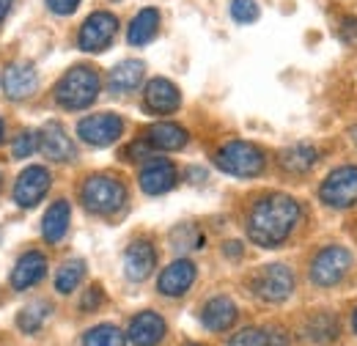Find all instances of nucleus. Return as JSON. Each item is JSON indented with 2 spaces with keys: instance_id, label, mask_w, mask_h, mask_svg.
<instances>
[{
  "instance_id": "nucleus-1",
  "label": "nucleus",
  "mask_w": 357,
  "mask_h": 346,
  "mask_svg": "<svg viewBox=\"0 0 357 346\" xmlns=\"http://www.w3.org/2000/svg\"><path fill=\"white\" fill-rule=\"evenodd\" d=\"M300 204L291 195L275 193L253 204L248 215V236L259 248H280L300 223Z\"/></svg>"
},
{
  "instance_id": "nucleus-2",
  "label": "nucleus",
  "mask_w": 357,
  "mask_h": 346,
  "mask_svg": "<svg viewBox=\"0 0 357 346\" xmlns=\"http://www.w3.org/2000/svg\"><path fill=\"white\" fill-rule=\"evenodd\" d=\"M99 75L91 66H72L55 86V102L66 110H83L91 107L99 96Z\"/></svg>"
},
{
  "instance_id": "nucleus-3",
  "label": "nucleus",
  "mask_w": 357,
  "mask_h": 346,
  "mask_svg": "<svg viewBox=\"0 0 357 346\" xmlns=\"http://www.w3.org/2000/svg\"><path fill=\"white\" fill-rule=\"evenodd\" d=\"M83 206L91 215H116L127 201V187L113 176H91L83 184Z\"/></svg>"
},
{
  "instance_id": "nucleus-4",
  "label": "nucleus",
  "mask_w": 357,
  "mask_h": 346,
  "mask_svg": "<svg viewBox=\"0 0 357 346\" xmlns=\"http://www.w3.org/2000/svg\"><path fill=\"white\" fill-rule=\"evenodd\" d=\"M215 165L228 176L250 179L264 171V151L248 140H231L215 154Z\"/></svg>"
},
{
  "instance_id": "nucleus-5",
  "label": "nucleus",
  "mask_w": 357,
  "mask_h": 346,
  "mask_svg": "<svg viewBox=\"0 0 357 346\" xmlns=\"http://www.w3.org/2000/svg\"><path fill=\"white\" fill-rule=\"evenodd\" d=\"M319 198L330 209H349L357 204V165H341L330 173L319 190Z\"/></svg>"
},
{
  "instance_id": "nucleus-6",
  "label": "nucleus",
  "mask_w": 357,
  "mask_h": 346,
  "mask_svg": "<svg viewBox=\"0 0 357 346\" xmlns=\"http://www.w3.org/2000/svg\"><path fill=\"white\" fill-rule=\"evenodd\" d=\"M294 292V275L286 264H269L253 278V294L261 303H283Z\"/></svg>"
},
{
  "instance_id": "nucleus-7",
  "label": "nucleus",
  "mask_w": 357,
  "mask_h": 346,
  "mask_svg": "<svg viewBox=\"0 0 357 346\" xmlns=\"http://www.w3.org/2000/svg\"><path fill=\"white\" fill-rule=\"evenodd\" d=\"M349 266H352V253L347 248H338V245L324 248L316 253V259L311 264V280L321 289L335 286L349 272Z\"/></svg>"
},
{
  "instance_id": "nucleus-8",
  "label": "nucleus",
  "mask_w": 357,
  "mask_h": 346,
  "mask_svg": "<svg viewBox=\"0 0 357 346\" xmlns=\"http://www.w3.org/2000/svg\"><path fill=\"white\" fill-rule=\"evenodd\" d=\"M124 132V121L116 116V113H93L86 116L80 124H77V135L83 143L96 146V149H105V146H113Z\"/></svg>"
},
{
  "instance_id": "nucleus-9",
  "label": "nucleus",
  "mask_w": 357,
  "mask_h": 346,
  "mask_svg": "<svg viewBox=\"0 0 357 346\" xmlns=\"http://www.w3.org/2000/svg\"><path fill=\"white\" fill-rule=\"evenodd\" d=\"M116 31H119L116 14H110V11H93L89 20L83 22V28H80L77 44L86 52H102V50L110 47Z\"/></svg>"
},
{
  "instance_id": "nucleus-10",
  "label": "nucleus",
  "mask_w": 357,
  "mask_h": 346,
  "mask_svg": "<svg viewBox=\"0 0 357 346\" xmlns=\"http://www.w3.org/2000/svg\"><path fill=\"white\" fill-rule=\"evenodd\" d=\"M47 190H50V171L42 165H31L28 171L20 173L17 184H14V201L22 209H31L45 198Z\"/></svg>"
},
{
  "instance_id": "nucleus-11",
  "label": "nucleus",
  "mask_w": 357,
  "mask_h": 346,
  "mask_svg": "<svg viewBox=\"0 0 357 346\" xmlns=\"http://www.w3.org/2000/svg\"><path fill=\"white\" fill-rule=\"evenodd\" d=\"M195 264L190 259H176L174 264H168L157 280V289L165 294V297H181L190 292V286L195 283Z\"/></svg>"
},
{
  "instance_id": "nucleus-12",
  "label": "nucleus",
  "mask_w": 357,
  "mask_h": 346,
  "mask_svg": "<svg viewBox=\"0 0 357 346\" xmlns=\"http://www.w3.org/2000/svg\"><path fill=\"white\" fill-rule=\"evenodd\" d=\"M143 102L151 113L157 116H165V113H174L178 105H181V93L178 88L165 80V77H154L146 83V91H143Z\"/></svg>"
},
{
  "instance_id": "nucleus-13",
  "label": "nucleus",
  "mask_w": 357,
  "mask_h": 346,
  "mask_svg": "<svg viewBox=\"0 0 357 346\" xmlns=\"http://www.w3.org/2000/svg\"><path fill=\"white\" fill-rule=\"evenodd\" d=\"M127 338H130L135 346H157L165 338V322H162V316L154 313V310L137 313L132 322H130Z\"/></svg>"
},
{
  "instance_id": "nucleus-14",
  "label": "nucleus",
  "mask_w": 357,
  "mask_h": 346,
  "mask_svg": "<svg viewBox=\"0 0 357 346\" xmlns=\"http://www.w3.org/2000/svg\"><path fill=\"white\" fill-rule=\"evenodd\" d=\"M176 184V168L168 160H151L143 165L140 171V190L146 195H162L168 190H174Z\"/></svg>"
},
{
  "instance_id": "nucleus-15",
  "label": "nucleus",
  "mask_w": 357,
  "mask_h": 346,
  "mask_svg": "<svg viewBox=\"0 0 357 346\" xmlns=\"http://www.w3.org/2000/svg\"><path fill=\"white\" fill-rule=\"evenodd\" d=\"M39 151L52 163H69L75 160V143L72 137L63 132L61 124H47L39 132Z\"/></svg>"
},
{
  "instance_id": "nucleus-16",
  "label": "nucleus",
  "mask_w": 357,
  "mask_h": 346,
  "mask_svg": "<svg viewBox=\"0 0 357 346\" xmlns=\"http://www.w3.org/2000/svg\"><path fill=\"white\" fill-rule=\"evenodd\" d=\"M45 275H47L45 253H39V250H31V253L20 256V261L14 264V272H11V289H17V292H25V289L36 286V283H39Z\"/></svg>"
},
{
  "instance_id": "nucleus-17",
  "label": "nucleus",
  "mask_w": 357,
  "mask_h": 346,
  "mask_svg": "<svg viewBox=\"0 0 357 346\" xmlns=\"http://www.w3.org/2000/svg\"><path fill=\"white\" fill-rule=\"evenodd\" d=\"M36 86H39V77L31 63H11L3 75V91L8 99H28Z\"/></svg>"
},
{
  "instance_id": "nucleus-18",
  "label": "nucleus",
  "mask_w": 357,
  "mask_h": 346,
  "mask_svg": "<svg viewBox=\"0 0 357 346\" xmlns=\"http://www.w3.org/2000/svg\"><path fill=\"white\" fill-rule=\"evenodd\" d=\"M154 266H157V253H154V248L149 242H132L127 248V253H124V275L130 280H135V283L146 280L154 272Z\"/></svg>"
},
{
  "instance_id": "nucleus-19",
  "label": "nucleus",
  "mask_w": 357,
  "mask_h": 346,
  "mask_svg": "<svg viewBox=\"0 0 357 346\" xmlns=\"http://www.w3.org/2000/svg\"><path fill=\"white\" fill-rule=\"evenodd\" d=\"M201 322L212 333H225L236 322V305H234V300H228V297H215V300H209V303L204 305Z\"/></svg>"
},
{
  "instance_id": "nucleus-20",
  "label": "nucleus",
  "mask_w": 357,
  "mask_h": 346,
  "mask_svg": "<svg viewBox=\"0 0 357 346\" xmlns=\"http://www.w3.org/2000/svg\"><path fill=\"white\" fill-rule=\"evenodd\" d=\"M143 75H146L143 61H135V58L121 61L119 66L110 69V75H107V88H110L113 93H130V91H135V88L140 86Z\"/></svg>"
},
{
  "instance_id": "nucleus-21",
  "label": "nucleus",
  "mask_w": 357,
  "mask_h": 346,
  "mask_svg": "<svg viewBox=\"0 0 357 346\" xmlns=\"http://www.w3.org/2000/svg\"><path fill=\"white\" fill-rule=\"evenodd\" d=\"M146 143L160 149V151H178L187 146V130L171 124V121H162V124H154L146 132Z\"/></svg>"
},
{
  "instance_id": "nucleus-22",
  "label": "nucleus",
  "mask_w": 357,
  "mask_h": 346,
  "mask_svg": "<svg viewBox=\"0 0 357 346\" xmlns=\"http://www.w3.org/2000/svg\"><path fill=\"white\" fill-rule=\"evenodd\" d=\"M160 31V11L157 8H140L135 14V20L130 22V31H127V42L132 47H143L149 44Z\"/></svg>"
},
{
  "instance_id": "nucleus-23",
  "label": "nucleus",
  "mask_w": 357,
  "mask_h": 346,
  "mask_svg": "<svg viewBox=\"0 0 357 346\" xmlns=\"http://www.w3.org/2000/svg\"><path fill=\"white\" fill-rule=\"evenodd\" d=\"M69 217H72V209H69V201H55L50 209H47L45 220H42V234L50 245L61 242L69 231Z\"/></svg>"
},
{
  "instance_id": "nucleus-24",
  "label": "nucleus",
  "mask_w": 357,
  "mask_h": 346,
  "mask_svg": "<svg viewBox=\"0 0 357 346\" xmlns=\"http://www.w3.org/2000/svg\"><path fill=\"white\" fill-rule=\"evenodd\" d=\"M338 333H341V327H338V319L333 316V313H327V310H321V313H316L308 319V324H305V338L311 341V344H333L335 338H338Z\"/></svg>"
},
{
  "instance_id": "nucleus-25",
  "label": "nucleus",
  "mask_w": 357,
  "mask_h": 346,
  "mask_svg": "<svg viewBox=\"0 0 357 346\" xmlns=\"http://www.w3.org/2000/svg\"><path fill=\"white\" fill-rule=\"evenodd\" d=\"M228 346H289V336L283 330H259V327H245L239 330Z\"/></svg>"
},
{
  "instance_id": "nucleus-26",
  "label": "nucleus",
  "mask_w": 357,
  "mask_h": 346,
  "mask_svg": "<svg viewBox=\"0 0 357 346\" xmlns=\"http://www.w3.org/2000/svg\"><path fill=\"white\" fill-rule=\"evenodd\" d=\"M316 163H319V151L311 143H297L280 154V165L289 173H308Z\"/></svg>"
},
{
  "instance_id": "nucleus-27",
  "label": "nucleus",
  "mask_w": 357,
  "mask_h": 346,
  "mask_svg": "<svg viewBox=\"0 0 357 346\" xmlns=\"http://www.w3.org/2000/svg\"><path fill=\"white\" fill-rule=\"evenodd\" d=\"M86 278V261H66L61 269H58V275H55V289H58V294H72L77 286H80V280Z\"/></svg>"
},
{
  "instance_id": "nucleus-28",
  "label": "nucleus",
  "mask_w": 357,
  "mask_h": 346,
  "mask_svg": "<svg viewBox=\"0 0 357 346\" xmlns=\"http://www.w3.org/2000/svg\"><path fill=\"white\" fill-rule=\"evenodd\" d=\"M127 344V336L113 327V324H99V327H91L89 333L83 336V346H124Z\"/></svg>"
},
{
  "instance_id": "nucleus-29",
  "label": "nucleus",
  "mask_w": 357,
  "mask_h": 346,
  "mask_svg": "<svg viewBox=\"0 0 357 346\" xmlns=\"http://www.w3.org/2000/svg\"><path fill=\"white\" fill-rule=\"evenodd\" d=\"M47 313H50V305H47L45 300L31 303V305H25V308L20 310L17 324H20V330H25V333H36V330L45 324Z\"/></svg>"
},
{
  "instance_id": "nucleus-30",
  "label": "nucleus",
  "mask_w": 357,
  "mask_h": 346,
  "mask_svg": "<svg viewBox=\"0 0 357 346\" xmlns=\"http://www.w3.org/2000/svg\"><path fill=\"white\" fill-rule=\"evenodd\" d=\"M171 242H174V250L184 253V250H190V248H201V245H204V236H201L192 225H178L176 231L171 234Z\"/></svg>"
},
{
  "instance_id": "nucleus-31",
  "label": "nucleus",
  "mask_w": 357,
  "mask_h": 346,
  "mask_svg": "<svg viewBox=\"0 0 357 346\" xmlns=\"http://www.w3.org/2000/svg\"><path fill=\"white\" fill-rule=\"evenodd\" d=\"M231 17L239 25H250L259 20V3L256 0H231Z\"/></svg>"
},
{
  "instance_id": "nucleus-32",
  "label": "nucleus",
  "mask_w": 357,
  "mask_h": 346,
  "mask_svg": "<svg viewBox=\"0 0 357 346\" xmlns=\"http://www.w3.org/2000/svg\"><path fill=\"white\" fill-rule=\"evenodd\" d=\"M39 149V132H20L14 140V160H25Z\"/></svg>"
},
{
  "instance_id": "nucleus-33",
  "label": "nucleus",
  "mask_w": 357,
  "mask_h": 346,
  "mask_svg": "<svg viewBox=\"0 0 357 346\" xmlns=\"http://www.w3.org/2000/svg\"><path fill=\"white\" fill-rule=\"evenodd\" d=\"M47 6H50V11H52V14L66 17V14H75V11H77L80 0H47Z\"/></svg>"
},
{
  "instance_id": "nucleus-34",
  "label": "nucleus",
  "mask_w": 357,
  "mask_h": 346,
  "mask_svg": "<svg viewBox=\"0 0 357 346\" xmlns=\"http://www.w3.org/2000/svg\"><path fill=\"white\" fill-rule=\"evenodd\" d=\"M341 39L349 44V47H357V17L344 20V25H341Z\"/></svg>"
},
{
  "instance_id": "nucleus-35",
  "label": "nucleus",
  "mask_w": 357,
  "mask_h": 346,
  "mask_svg": "<svg viewBox=\"0 0 357 346\" xmlns=\"http://www.w3.org/2000/svg\"><path fill=\"white\" fill-rule=\"evenodd\" d=\"M99 303H102V289L99 286H91L89 292H86V297H83V303H80V308L89 313V310H96Z\"/></svg>"
},
{
  "instance_id": "nucleus-36",
  "label": "nucleus",
  "mask_w": 357,
  "mask_h": 346,
  "mask_svg": "<svg viewBox=\"0 0 357 346\" xmlns=\"http://www.w3.org/2000/svg\"><path fill=\"white\" fill-rule=\"evenodd\" d=\"M225 253H228V256H239V253H242V248H239V242H228V248H225Z\"/></svg>"
},
{
  "instance_id": "nucleus-37",
  "label": "nucleus",
  "mask_w": 357,
  "mask_h": 346,
  "mask_svg": "<svg viewBox=\"0 0 357 346\" xmlns=\"http://www.w3.org/2000/svg\"><path fill=\"white\" fill-rule=\"evenodd\" d=\"M8 8H11V0H0V22H3V17L8 14Z\"/></svg>"
},
{
  "instance_id": "nucleus-38",
  "label": "nucleus",
  "mask_w": 357,
  "mask_h": 346,
  "mask_svg": "<svg viewBox=\"0 0 357 346\" xmlns=\"http://www.w3.org/2000/svg\"><path fill=\"white\" fill-rule=\"evenodd\" d=\"M3 135H6V127H3V121H0V140H3Z\"/></svg>"
},
{
  "instance_id": "nucleus-39",
  "label": "nucleus",
  "mask_w": 357,
  "mask_h": 346,
  "mask_svg": "<svg viewBox=\"0 0 357 346\" xmlns=\"http://www.w3.org/2000/svg\"><path fill=\"white\" fill-rule=\"evenodd\" d=\"M352 327H355V333H357V310H355V319H352Z\"/></svg>"
},
{
  "instance_id": "nucleus-40",
  "label": "nucleus",
  "mask_w": 357,
  "mask_h": 346,
  "mask_svg": "<svg viewBox=\"0 0 357 346\" xmlns=\"http://www.w3.org/2000/svg\"><path fill=\"white\" fill-rule=\"evenodd\" d=\"M190 346H201V344H190Z\"/></svg>"
}]
</instances>
